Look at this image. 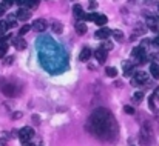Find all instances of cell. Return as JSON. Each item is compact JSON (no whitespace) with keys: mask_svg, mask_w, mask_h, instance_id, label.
Wrapping results in <instances>:
<instances>
[{"mask_svg":"<svg viewBox=\"0 0 159 146\" xmlns=\"http://www.w3.org/2000/svg\"><path fill=\"white\" fill-rule=\"evenodd\" d=\"M90 126L94 128L93 132H96L101 139H111L114 140V137L117 135V125L113 118V115L110 114L108 109L99 108L90 120Z\"/></svg>","mask_w":159,"mask_h":146,"instance_id":"6da1fadb","label":"cell"},{"mask_svg":"<svg viewBox=\"0 0 159 146\" xmlns=\"http://www.w3.org/2000/svg\"><path fill=\"white\" fill-rule=\"evenodd\" d=\"M0 86H2V92H3L6 97H16V96L20 92V88H17V86H16L14 83H11V82L6 83V82L3 80Z\"/></svg>","mask_w":159,"mask_h":146,"instance_id":"7a4b0ae2","label":"cell"},{"mask_svg":"<svg viewBox=\"0 0 159 146\" xmlns=\"http://www.w3.org/2000/svg\"><path fill=\"white\" fill-rule=\"evenodd\" d=\"M152 137H153V132H152L150 126H148V125H144V126L141 128V143H142V145L152 143V140H153Z\"/></svg>","mask_w":159,"mask_h":146,"instance_id":"3957f363","label":"cell"},{"mask_svg":"<svg viewBox=\"0 0 159 146\" xmlns=\"http://www.w3.org/2000/svg\"><path fill=\"white\" fill-rule=\"evenodd\" d=\"M34 135V129L33 128H30V126H25V128H22L20 131H19V139H20V142H30L31 140V137Z\"/></svg>","mask_w":159,"mask_h":146,"instance_id":"277c9868","label":"cell"},{"mask_svg":"<svg viewBox=\"0 0 159 146\" xmlns=\"http://www.w3.org/2000/svg\"><path fill=\"white\" fill-rule=\"evenodd\" d=\"M131 55L138 58V65H142V63L145 62V58H147V57H145V48H142V46L134 48L133 52H131Z\"/></svg>","mask_w":159,"mask_h":146,"instance_id":"5b68a950","label":"cell"},{"mask_svg":"<svg viewBox=\"0 0 159 146\" xmlns=\"http://www.w3.org/2000/svg\"><path fill=\"white\" fill-rule=\"evenodd\" d=\"M47 26H48V23H47V20H45V19H37V20H34V22H33V25H31V28H33L34 31H37V32L45 31V29H47Z\"/></svg>","mask_w":159,"mask_h":146,"instance_id":"8992f818","label":"cell"},{"mask_svg":"<svg viewBox=\"0 0 159 146\" xmlns=\"http://www.w3.org/2000/svg\"><path fill=\"white\" fill-rule=\"evenodd\" d=\"M133 80H134V83H138V85H142V83H145V82L148 80V75H147V72H142V71H139V72H136V74L133 75Z\"/></svg>","mask_w":159,"mask_h":146,"instance_id":"52a82bcc","label":"cell"},{"mask_svg":"<svg viewBox=\"0 0 159 146\" xmlns=\"http://www.w3.org/2000/svg\"><path fill=\"white\" fill-rule=\"evenodd\" d=\"M94 36H96L98 39H101V40H105V39H108V37L111 36V29H108V28H101V29H98V31L94 32Z\"/></svg>","mask_w":159,"mask_h":146,"instance_id":"ba28073f","label":"cell"},{"mask_svg":"<svg viewBox=\"0 0 159 146\" xmlns=\"http://www.w3.org/2000/svg\"><path fill=\"white\" fill-rule=\"evenodd\" d=\"M16 14H17V19L22 20V22H25V20H28L31 17V11L30 9H25V8H20Z\"/></svg>","mask_w":159,"mask_h":146,"instance_id":"9c48e42d","label":"cell"},{"mask_svg":"<svg viewBox=\"0 0 159 146\" xmlns=\"http://www.w3.org/2000/svg\"><path fill=\"white\" fill-rule=\"evenodd\" d=\"M147 26H148L152 31H158L159 29V20L156 19V17L148 15V17H147Z\"/></svg>","mask_w":159,"mask_h":146,"instance_id":"30bf717a","label":"cell"},{"mask_svg":"<svg viewBox=\"0 0 159 146\" xmlns=\"http://www.w3.org/2000/svg\"><path fill=\"white\" fill-rule=\"evenodd\" d=\"M94 57H96V60H98L99 63H104L107 60V51H104L102 48L96 49V51H94Z\"/></svg>","mask_w":159,"mask_h":146,"instance_id":"8fae6325","label":"cell"},{"mask_svg":"<svg viewBox=\"0 0 159 146\" xmlns=\"http://www.w3.org/2000/svg\"><path fill=\"white\" fill-rule=\"evenodd\" d=\"M14 48L17 51H22V49L26 48V42L23 39H20V36H19V39H14Z\"/></svg>","mask_w":159,"mask_h":146,"instance_id":"7c38bea8","label":"cell"},{"mask_svg":"<svg viewBox=\"0 0 159 146\" xmlns=\"http://www.w3.org/2000/svg\"><path fill=\"white\" fill-rule=\"evenodd\" d=\"M91 54H93V52H91V49L90 48H84L82 49V52H80V55H79V58H80L82 62H87V60L91 57Z\"/></svg>","mask_w":159,"mask_h":146,"instance_id":"4fadbf2b","label":"cell"},{"mask_svg":"<svg viewBox=\"0 0 159 146\" xmlns=\"http://www.w3.org/2000/svg\"><path fill=\"white\" fill-rule=\"evenodd\" d=\"M150 74H152L156 80H159V65L158 63H152V65H150Z\"/></svg>","mask_w":159,"mask_h":146,"instance_id":"5bb4252c","label":"cell"},{"mask_svg":"<svg viewBox=\"0 0 159 146\" xmlns=\"http://www.w3.org/2000/svg\"><path fill=\"white\" fill-rule=\"evenodd\" d=\"M73 12H74V15L77 19H84V9H82L80 5H74L73 6Z\"/></svg>","mask_w":159,"mask_h":146,"instance_id":"9a60e30c","label":"cell"},{"mask_svg":"<svg viewBox=\"0 0 159 146\" xmlns=\"http://www.w3.org/2000/svg\"><path fill=\"white\" fill-rule=\"evenodd\" d=\"M76 32L79 34V36H84L85 32H87V25L82 22V23H77L76 25Z\"/></svg>","mask_w":159,"mask_h":146,"instance_id":"2e32d148","label":"cell"},{"mask_svg":"<svg viewBox=\"0 0 159 146\" xmlns=\"http://www.w3.org/2000/svg\"><path fill=\"white\" fill-rule=\"evenodd\" d=\"M53 31L56 32V34H60V32L63 31V25H62L60 22L54 20V22H53Z\"/></svg>","mask_w":159,"mask_h":146,"instance_id":"e0dca14e","label":"cell"},{"mask_svg":"<svg viewBox=\"0 0 159 146\" xmlns=\"http://www.w3.org/2000/svg\"><path fill=\"white\" fill-rule=\"evenodd\" d=\"M124 71H125V75H131L133 74V65L130 62H124Z\"/></svg>","mask_w":159,"mask_h":146,"instance_id":"ac0fdd59","label":"cell"},{"mask_svg":"<svg viewBox=\"0 0 159 146\" xmlns=\"http://www.w3.org/2000/svg\"><path fill=\"white\" fill-rule=\"evenodd\" d=\"M99 26H104V25H107V15H104V14H98V17H96V20H94Z\"/></svg>","mask_w":159,"mask_h":146,"instance_id":"d6986e66","label":"cell"},{"mask_svg":"<svg viewBox=\"0 0 159 146\" xmlns=\"http://www.w3.org/2000/svg\"><path fill=\"white\" fill-rule=\"evenodd\" d=\"M105 74L108 75V77H116V75H117V69H116V68L108 66V68L105 69Z\"/></svg>","mask_w":159,"mask_h":146,"instance_id":"ffe728a7","label":"cell"},{"mask_svg":"<svg viewBox=\"0 0 159 146\" xmlns=\"http://www.w3.org/2000/svg\"><path fill=\"white\" fill-rule=\"evenodd\" d=\"M26 6H28L30 11H31V9H36V8L39 6V0H28V2H26Z\"/></svg>","mask_w":159,"mask_h":146,"instance_id":"44dd1931","label":"cell"},{"mask_svg":"<svg viewBox=\"0 0 159 146\" xmlns=\"http://www.w3.org/2000/svg\"><path fill=\"white\" fill-rule=\"evenodd\" d=\"M98 17L96 12H90V14H84V20H88V22H94Z\"/></svg>","mask_w":159,"mask_h":146,"instance_id":"7402d4cb","label":"cell"},{"mask_svg":"<svg viewBox=\"0 0 159 146\" xmlns=\"http://www.w3.org/2000/svg\"><path fill=\"white\" fill-rule=\"evenodd\" d=\"M133 100H134V103H141V101L144 100V92H142V91L136 92V94L133 96Z\"/></svg>","mask_w":159,"mask_h":146,"instance_id":"603a6c76","label":"cell"},{"mask_svg":"<svg viewBox=\"0 0 159 146\" xmlns=\"http://www.w3.org/2000/svg\"><path fill=\"white\" fill-rule=\"evenodd\" d=\"M111 34L114 36V39H116V40H122V39H124V32H122V31H119V29L111 31Z\"/></svg>","mask_w":159,"mask_h":146,"instance_id":"cb8c5ba5","label":"cell"},{"mask_svg":"<svg viewBox=\"0 0 159 146\" xmlns=\"http://www.w3.org/2000/svg\"><path fill=\"white\" fill-rule=\"evenodd\" d=\"M5 31H8V22L2 20V22H0V36H3Z\"/></svg>","mask_w":159,"mask_h":146,"instance_id":"d4e9b609","label":"cell"},{"mask_svg":"<svg viewBox=\"0 0 159 146\" xmlns=\"http://www.w3.org/2000/svg\"><path fill=\"white\" fill-rule=\"evenodd\" d=\"M30 29H31V25H25V26H22L20 31H19V36H25L26 32H30Z\"/></svg>","mask_w":159,"mask_h":146,"instance_id":"484cf974","label":"cell"},{"mask_svg":"<svg viewBox=\"0 0 159 146\" xmlns=\"http://www.w3.org/2000/svg\"><path fill=\"white\" fill-rule=\"evenodd\" d=\"M9 39H12V34H3V36H0V45L2 43H6Z\"/></svg>","mask_w":159,"mask_h":146,"instance_id":"4316f807","label":"cell"},{"mask_svg":"<svg viewBox=\"0 0 159 146\" xmlns=\"http://www.w3.org/2000/svg\"><path fill=\"white\" fill-rule=\"evenodd\" d=\"M6 51H8V43H2L0 45V57H5Z\"/></svg>","mask_w":159,"mask_h":146,"instance_id":"83f0119b","label":"cell"},{"mask_svg":"<svg viewBox=\"0 0 159 146\" xmlns=\"http://www.w3.org/2000/svg\"><path fill=\"white\" fill-rule=\"evenodd\" d=\"M148 106H150V109L153 111V112H156V106H155V96H152L150 100H148Z\"/></svg>","mask_w":159,"mask_h":146,"instance_id":"f1b7e54d","label":"cell"},{"mask_svg":"<svg viewBox=\"0 0 159 146\" xmlns=\"http://www.w3.org/2000/svg\"><path fill=\"white\" fill-rule=\"evenodd\" d=\"M124 111H125V114H130V115H133V114H134V108H133V106H130V105L124 106Z\"/></svg>","mask_w":159,"mask_h":146,"instance_id":"f546056e","label":"cell"},{"mask_svg":"<svg viewBox=\"0 0 159 146\" xmlns=\"http://www.w3.org/2000/svg\"><path fill=\"white\" fill-rule=\"evenodd\" d=\"M113 48V43L111 42H104L102 43V49H111Z\"/></svg>","mask_w":159,"mask_h":146,"instance_id":"4dcf8cb0","label":"cell"},{"mask_svg":"<svg viewBox=\"0 0 159 146\" xmlns=\"http://www.w3.org/2000/svg\"><path fill=\"white\" fill-rule=\"evenodd\" d=\"M26 2H28V0H14V3H17L20 8H22V6H25V5H26Z\"/></svg>","mask_w":159,"mask_h":146,"instance_id":"1f68e13d","label":"cell"},{"mask_svg":"<svg viewBox=\"0 0 159 146\" xmlns=\"http://www.w3.org/2000/svg\"><path fill=\"white\" fill-rule=\"evenodd\" d=\"M5 9H6V6H5L3 3H0V17L5 14Z\"/></svg>","mask_w":159,"mask_h":146,"instance_id":"d6a6232c","label":"cell"},{"mask_svg":"<svg viewBox=\"0 0 159 146\" xmlns=\"http://www.w3.org/2000/svg\"><path fill=\"white\" fill-rule=\"evenodd\" d=\"M12 3H14V0H3V5H5V6H8V8H9Z\"/></svg>","mask_w":159,"mask_h":146,"instance_id":"836d02e7","label":"cell"},{"mask_svg":"<svg viewBox=\"0 0 159 146\" xmlns=\"http://www.w3.org/2000/svg\"><path fill=\"white\" fill-rule=\"evenodd\" d=\"M12 60H14V57H6V58H5V65H11Z\"/></svg>","mask_w":159,"mask_h":146,"instance_id":"e575fe53","label":"cell"},{"mask_svg":"<svg viewBox=\"0 0 159 146\" xmlns=\"http://www.w3.org/2000/svg\"><path fill=\"white\" fill-rule=\"evenodd\" d=\"M152 43H153V45H155L156 48H159V37H156V39H153V40H152Z\"/></svg>","mask_w":159,"mask_h":146,"instance_id":"d590c367","label":"cell"},{"mask_svg":"<svg viewBox=\"0 0 159 146\" xmlns=\"http://www.w3.org/2000/svg\"><path fill=\"white\" fill-rule=\"evenodd\" d=\"M22 115H23L22 112H16V114H14L12 117H14V120H17V118H22Z\"/></svg>","mask_w":159,"mask_h":146,"instance_id":"8d00e7d4","label":"cell"},{"mask_svg":"<svg viewBox=\"0 0 159 146\" xmlns=\"http://www.w3.org/2000/svg\"><path fill=\"white\" fill-rule=\"evenodd\" d=\"M156 98H159V86H156V89H155V94H153Z\"/></svg>","mask_w":159,"mask_h":146,"instance_id":"74e56055","label":"cell"},{"mask_svg":"<svg viewBox=\"0 0 159 146\" xmlns=\"http://www.w3.org/2000/svg\"><path fill=\"white\" fill-rule=\"evenodd\" d=\"M96 6H98V3H96V2H91V3H90V8H91V9H93V8H96Z\"/></svg>","mask_w":159,"mask_h":146,"instance_id":"f35d334b","label":"cell"},{"mask_svg":"<svg viewBox=\"0 0 159 146\" xmlns=\"http://www.w3.org/2000/svg\"><path fill=\"white\" fill-rule=\"evenodd\" d=\"M23 146H33V145H31L30 142H25V143H23Z\"/></svg>","mask_w":159,"mask_h":146,"instance_id":"ab89813d","label":"cell"},{"mask_svg":"<svg viewBox=\"0 0 159 146\" xmlns=\"http://www.w3.org/2000/svg\"><path fill=\"white\" fill-rule=\"evenodd\" d=\"M153 58H155V60H159V54H156V55H153Z\"/></svg>","mask_w":159,"mask_h":146,"instance_id":"60d3db41","label":"cell"},{"mask_svg":"<svg viewBox=\"0 0 159 146\" xmlns=\"http://www.w3.org/2000/svg\"><path fill=\"white\" fill-rule=\"evenodd\" d=\"M0 146H6V142H0Z\"/></svg>","mask_w":159,"mask_h":146,"instance_id":"b9f144b4","label":"cell"}]
</instances>
